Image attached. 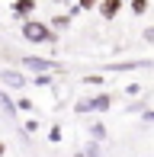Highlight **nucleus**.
Here are the masks:
<instances>
[{
  "label": "nucleus",
  "instance_id": "nucleus-1",
  "mask_svg": "<svg viewBox=\"0 0 154 157\" xmlns=\"http://www.w3.org/2000/svg\"><path fill=\"white\" fill-rule=\"evenodd\" d=\"M23 39L32 42V45H45V42H55V32L48 23H39V19H26L23 23Z\"/></svg>",
  "mask_w": 154,
  "mask_h": 157
},
{
  "label": "nucleus",
  "instance_id": "nucleus-2",
  "mask_svg": "<svg viewBox=\"0 0 154 157\" xmlns=\"http://www.w3.org/2000/svg\"><path fill=\"white\" fill-rule=\"evenodd\" d=\"M77 112H109L113 109V96L109 93H96V96H83L74 103Z\"/></svg>",
  "mask_w": 154,
  "mask_h": 157
},
{
  "label": "nucleus",
  "instance_id": "nucleus-3",
  "mask_svg": "<svg viewBox=\"0 0 154 157\" xmlns=\"http://www.w3.org/2000/svg\"><path fill=\"white\" fill-rule=\"evenodd\" d=\"M0 83H3V87H10V90H23L29 80H26L23 71H10V67H3V71H0Z\"/></svg>",
  "mask_w": 154,
  "mask_h": 157
},
{
  "label": "nucleus",
  "instance_id": "nucleus-4",
  "mask_svg": "<svg viewBox=\"0 0 154 157\" xmlns=\"http://www.w3.org/2000/svg\"><path fill=\"white\" fill-rule=\"evenodd\" d=\"M23 67L32 71V74H48V71H55L58 64H55V61H45V58H36V55H29V58H23Z\"/></svg>",
  "mask_w": 154,
  "mask_h": 157
},
{
  "label": "nucleus",
  "instance_id": "nucleus-5",
  "mask_svg": "<svg viewBox=\"0 0 154 157\" xmlns=\"http://www.w3.org/2000/svg\"><path fill=\"white\" fill-rule=\"evenodd\" d=\"M122 10V0H100V16L103 19H116Z\"/></svg>",
  "mask_w": 154,
  "mask_h": 157
},
{
  "label": "nucleus",
  "instance_id": "nucleus-6",
  "mask_svg": "<svg viewBox=\"0 0 154 157\" xmlns=\"http://www.w3.org/2000/svg\"><path fill=\"white\" fill-rule=\"evenodd\" d=\"M36 0H13V6H10V10H13V16H19V19H26V16H29V13L32 10H36Z\"/></svg>",
  "mask_w": 154,
  "mask_h": 157
},
{
  "label": "nucleus",
  "instance_id": "nucleus-7",
  "mask_svg": "<svg viewBox=\"0 0 154 157\" xmlns=\"http://www.w3.org/2000/svg\"><path fill=\"white\" fill-rule=\"evenodd\" d=\"M0 109H3L6 116H13V112H16V103H13V99L3 93V87H0Z\"/></svg>",
  "mask_w": 154,
  "mask_h": 157
},
{
  "label": "nucleus",
  "instance_id": "nucleus-8",
  "mask_svg": "<svg viewBox=\"0 0 154 157\" xmlns=\"http://www.w3.org/2000/svg\"><path fill=\"white\" fill-rule=\"evenodd\" d=\"M90 138H93V141H103V138H106V125H103V122H93V125H90Z\"/></svg>",
  "mask_w": 154,
  "mask_h": 157
},
{
  "label": "nucleus",
  "instance_id": "nucleus-9",
  "mask_svg": "<svg viewBox=\"0 0 154 157\" xmlns=\"http://www.w3.org/2000/svg\"><path fill=\"white\" fill-rule=\"evenodd\" d=\"M132 13H135V16H141V13H148V0H132Z\"/></svg>",
  "mask_w": 154,
  "mask_h": 157
},
{
  "label": "nucleus",
  "instance_id": "nucleus-10",
  "mask_svg": "<svg viewBox=\"0 0 154 157\" xmlns=\"http://www.w3.org/2000/svg\"><path fill=\"white\" fill-rule=\"evenodd\" d=\"M93 6H100V0H77V10H93Z\"/></svg>",
  "mask_w": 154,
  "mask_h": 157
},
{
  "label": "nucleus",
  "instance_id": "nucleus-11",
  "mask_svg": "<svg viewBox=\"0 0 154 157\" xmlns=\"http://www.w3.org/2000/svg\"><path fill=\"white\" fill-rule=\"evenodd\" d=\"M16 109H23V112H32V99H16Z\"/></svg>",
  "mask_w": 154,
  "mask_h": 157
},
{
  "label": "nucleus",
  "instance_id": "nucleus-12",
  "mask_svg": "<svg viewBox=\"0 0 154 157\" xmlns=\"http://www.w3.org/2000/svg\"><path fill=\"white\" fill-rule=\"evenodd\" d=\"M36 87H52V77H48V74H39L36 77Z\"/></svg>",
  "mask_w": 154,
  "mask_h": 157
},
{
  "label": "nucleus",
  "instance_id": "nucleus-13",
  "mask_svg": "<svg viewBox=\"0 0 154 157\" xmlns=\"http://www.w3.org/2000/svg\"><path fill=\"white\" fill-rule=\"evenodd\" d=\"M87 157H100V144H96V141H93V144H87Z\"/></svg>",
  "mask_w": 154,
  "mask_h": 157
},
{
  "label": "nucleus",
  "instance_id": "nucleus-14",
  "mask_svg": "<svg viewBox=\"0 0 154 157\" xmlns=\"http://www.w3.org/2000/svg\"><path fill=\"white\" fill-rule=\"evenodd\" d=\"M48 141H61V128H58V125H55L52 132H48Z\"/></svg>",
  "mask_w": 154,
  "mask_h": 157
},
{
  "label": "nucleus",
  "instance_id": "nucleus-15",
  "mask_svg": "<svg viewBox=\"0 0 154 157\" xmlns=\"http://www.w3.org/2000/svg\"><path fill=\"white\" fill-rule=\"evenodd\" d=\"M144 39H148V42H154V29H144Z\"/></svg>",
  "mask_w": 154,
  "mask_h": 157
},
{
  "label": "nucleus",
  "instance_id": "nucleus-16",
  "mask_svg": "<svg viewBox=\"0 0 154 157\" xmlns=\"http://www.w3.org/2000/svg\"><path fill=\"white\" fill-rule=\"evenodd\" d=\"M144 122H154V112H144Z\"/></svg>",
  "mask_w": 154,
  "mask_h": 157
},
{
  "label": "nucleus",
  "instance_id": "nucleus-17",
  "mask_svg": "<svg viewBox=\"0 0 154 157\" xmlns=\"http://www.w3.org/2000/svg\"><path fill=\"white\" fill-rule=\"evenodd\" d=\"M6 154V144H3V141H0V157H3Z\"/></svg>",
  "mask_w": 154,
  "mask_h": 157
}]
</instances>
